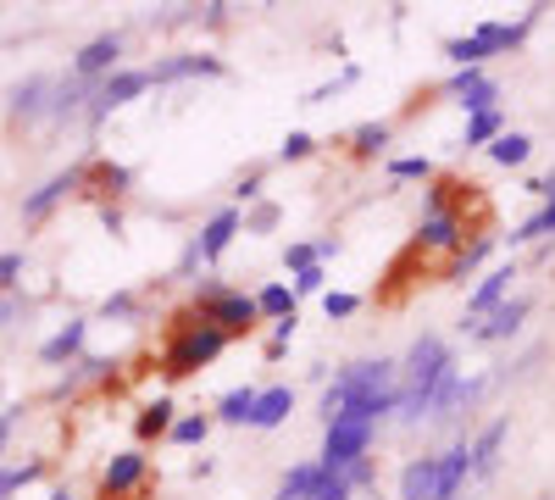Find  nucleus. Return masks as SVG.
<instances>
[{"instance_id": "nucleus-1", "label": "nucleus", "mask_w": 555, "mask_h": 500, "mask_svg": "<svg viewBox=\"0 0 555 500\" xmlns=\"http://www.w3.org/2000/svg\"><path fill=\"white\" fill-rule=\"evenodd\" d=\"M222 350H228V339H222L211 323H201L195 311H172V329H167V345H162V356H156V368H162V379L183 384V379L206 373Z\"/></svg>"}, {"instance_id": "nucleus-2", "label": "nucleus", "mask_w": 555, "mask_h": 500, "mask_svg": "<svg viewBox=\"0 0 555 500\" xmlns=\"http://www.w3.org/2000/svg\"><path fill=\"white\" fill-rule=\"evenodd\" d=\"M455 373V356H450V345L439 339V334H423L411 345V356H405V389H400V423H423V412H428V395L444 384Z\"/></svg>"}, {"instance_id": "nucleus-3", "label": "nucleus", "mask_w": 555, "mask_h": 500, "mask_svg": "<svg viewBox=\"0 0 555 500\" xmlns=\"http://www.w3.org/2000/svg\"><path fill=\"white\" fill-rule=\"evenodd\" d=\"M467 478H473V450H467V439H461V445L439 450V457L405 462V473H400V500H455Z\"/></svg>"}, {"instance_id": "nucleus-4", "label": "nucleus", "mask_w": 555, "mask_h": 500, "mask_svg": "<svg viewBox=\"0 0 555 500\" xmlns=\"http://www.w3.org/2000/svg\"><path fill=\"white\" fill-rule=\"evenodd\" d=\"M190 311L201 317V323H211L222 339H245V334H256V300L245 295V290H228V284H217V279H201L195 284V300H190Z\"/></svg>"}, {"instance_id": "nucleus-5", "label": "nucleus", "mask_w": 555, "mask_h": 500, "mask_svg": "<svg viewBox=\"0 0 555 500\" xmlns=\"http://www.w3.org/2000/svg\"><path fill=\"white\" fill-rule=\"evenodd\" d=\"M389 389H400L395 384V361H345L339 368V379L322 389V423H334L350 400H361V395H389Z\"/></svg>"}, {"instance_id": "nucleus-6", "label": "nucleus", "mask_w": 555, "mask_h": 500, "mask_svg": "<svg viewBox=\"0 0 555 500\" xmlns=\"http://www.w3.org/2000/svg\"><path fill=\"white\" fill-rule=\"evenodd\" d=\"M366 450H373V423L366 418H350V412H339L328 428H322V473H345L350 462H361Z\"/></svg>"}, {"instance_id": "nucleus-7", "label": "nucleus", "mask_w": 555, "mask_h": 500, "mask_svg": "<svg viewBox=\"0 0 555 500\" xmlns=\"http://www.w3.org/2000/svg\"><path fill=\"white\" fill-rule=\"evenodd\" d=\"M151 489V457L145 450H117V457L101 467L95 500H139Z\"/></svg>"}, {"instance_id": "nucleus-8", "label": "nucleus", "mask_w": 555, "mask_h": 500, "mask_svg": "<svg viewBox=\"0 0 555 500\" xmlns=\"http://www.w3.org/2000/svg\"><path fill=\"white\" fill-rule=\"evenodd\" d=\"M151 89V73L145 67H117L112 78H101L95 84V95H89V106H83V117L89 123H106L112 112H122L128 101H139Z\"/></svg>"}, {"instance_id": "nucleus-9", "label": "nucleus", "mask_w": 555, "mask_h": 500, "mask_svg": "<svg viewBox=\"0 0 555 500\" xmlns=\"http://www.w3.org/2000/svg\"><path fill=\"white\" fill-rule=\"evenodd\" d=\"M467 245V217L461 211H428L416 222V240H411V256H455Z\"/></svg>"}, {"instance_id": "nucleus-10", "label": "nucleus", "mask_w": 555, "mask_h": 500, "mask_svg": "<svg viewBox=\"0 0 555 500\" xmlns=\"http://www.w3.org/2000/svg\"><path fill=\"white\" fill-rule=\"evenodd\" d=\"M128 190H133V167H122L112 156H89L83 162V190L78 195H95L101 206H117Z\"/></svg>"}, {"instance_id": "nucleus-11", "label": "nucleus", "mask_w": 555, "mask_h": 500, "mask_svg": "<svg viewBox=\"0 0 555 500\" xmlns=\"http://www.w3.org/2000/svg\"><path fill=\"white\" fill-rule=\"evenodd\" d=\"M439 95H455V106L467 112V117H478V112H494V101H500V84L483 73V67H461Z\"/></svg>"}, {"instance_id": "nucleus-12", "label": "nucleus", "mask_w": 555, "mask_h": 500, "mask_svg": "<svg viewBox=\"0 0 555 500\" xmlns=\"http://www.w3.org/2000/svg\"><path fill=\"white\" fill-rule=\"evenodd\" d=\"M245 229V211L240 206H222V211H211L206 217V229L195 234V245H190V267L195 261H217L228 245H234V234Z\"/></svg>"}, {"instance_id": "nucleus-13", "label": "nucleus", "mask_w": 555, "mask_h": 500, "mask_svg": "<svg viewBox=\"0 0 555 500\" xmlns=\"http://www.w3.org/2000/svg\"><path fill=\"white\" fill-rule=\"evenodd\" d=\"M78 190H83V162H78V167H67V172H56V178H44V184L23 201V222H44L62 201H73Z\"/></svg>"}, {"instance_id": "nucleus-14", "label": "nucleus", "mask_w": 555, "mask_h": 500, "mask_svg": "<svg viewBox=\"0 0 555 500\" xmlns=\"http://www.w3.org/2000/svg\"><path fill=\"white\" fill-rule=\"evenodd\" d=\"M51 101H56V78H44V73L23 78V84L12 89V123H23V128L51 123Z\"/></svg>"}, {"instance_id": "nucleus-15", "label": "nucleus", "mask_w": 555, "mask_h": 500, "mask_svg": "<svg viewBox=\"0 0 555 500\" xmlns=\"http://www.w3.org/2000/svg\"><path fill=\"white\" fill-rule=\"evenodd\" d=\"M122 62V34H101V39H89L83 51L73 56V78L78 84H95V78H112Z\"/></svg>"}, {"instance_id": "nucleus-16", "label": "nucleus", "mask_w": 555, "mask_h": 500, "mask_svg": "<svg viewBox=\"0 0 555 500\" xmlns=\"http://www.w3.org/2000/svg\"><path fill=\"white\" fill-rule=\"evenodd\" d=\"M528 311H533V300L528 295H512V300H500L483 323H473V339H483V345H505L512 334H522V323H528Z\"/></svg>"}, {"instance_id": "nucleus-17", "label": "nucleus", "mask_w": 555, "mask_h": 500, "mask_svg": "<svg viewBox=\"0 0 555 500\" xmlns=\"http://www.w3.org/2000/svg\"><path fill=\"white\" fill-rule=\"evenodd\" d=\"M89 384H117V361H112V356H78L73 368H67V379H56L51 400H73V395H83Z\"/></svg>"}, {"instance_id": "nucleus-18", "label": "nucleus", "mask_w": 555, "mask_h": 500, "mask_svg": "<svg viewBox=\"0 0 555 500\" xmlns=\"http://www.w3.org/2000/svg\"><path fill=\"white\" fill-rule=\"evenodd\" d=\"M83 345H89V317H67V323L39 345V361L44 368H73V361L83 356Z\"/></svg>"}, {"instance_id": "nucleus-19", "label": "nucleus", "mask_w": 555, "mask_h": 500, "mask_svg": "<svg viewBox=\"0 0 555 500\" xmlns=\"http://www.w3.org/2000/svg\"><path fill=\"white\" fill-rule=\"evenodd\" d=\"M151 84H178V78H217L222 62L206 56V51H178V56H162L156 67H145Z\"/></svg>"}, {"instance_id": "nucleus-20", "label": "nucleus", "mask_w": 555, "mask_h": 500, "mask_svg": "<svg viewBox=\"0 0 555 500\" xmlns=\"http://www.w3.org/2000/svg\"><path fill=\"white\" fill-rule=\"evenodd\" d=\"M478 389H483V379H467V373L455 368V373L428 395V412H423V418H455L461 406H473V400H478Z\"/></svg>"}, {"instance_id": "nucleus-21", "label": "nucleus", "mask_w": 555, "mask_h": 500, "mask_svg": "<svg viewBox=\"0 0 555 500\" xmlns=\"http://www.w3.org/2000/svg\"><path fill=\"white\" fill-rule=\"evenodd\" d=\"M489 251H494V234H473L467 245H461L444 267H439V284H467L473 279V272L489 261Z\"/></svg>"}, {"instance_id": "nucleus-22", "label": "nucleus", "mask_w": 555, "mask_h": 500, "mask_svg": "<svg viewBox=\"0 0 555 500\" xmlns=\"http://www.w3.org/2000/svg\"><path fill=\"white\" fill-rule=\"evenodd\" d=\"M295 412V389L289 384H272V389H256V412H250V428H284Z\"/></svg>"}, {"instance_id": "nucleus-23", "label": "nucleus", "mask_w": 555, "mask_h": 500, "mask_svg": "<svg viewBox=\"0 0 555 500\" xmlns=\"http://www.w3.org/2000/svg\"><path fill=\"white\" fill-rule=\"evenodd\" d=\"M512 279H517V267H512V261H505V267H489V272H483V284L467 295V311H473V317H489L500 300H512Z\"/></svg>"}, {"instance_id": "nucleus-24", "label": "nucleus", "mask_w": 555, "mask_h": 500, "mask_svg": "<svg viewBox=\"0 0 555 500\" xmlns=\"http://www.w3.org/2000/svg\"><path fill=\"white\" fill-rule=\"evenodd\" d=\"M172 423H178V406H172L167 395H156L151 406H139L133 434H139V445H156V439H167V434H172Z\"/></svg>"}, {"instance_id": "nucleus-25", "label": "nucleus", "mask_w": 555, "mask_h": 500, "mask_svg": "<svg viewBox=\"0 0 555 500\" xmlns=\"http://www.w3.org/2000/svg\"><path fill=\"white\" fill-rule=\"evenodd\" d=\"M389 140H395L389 123H361V128L350 133V156H356V162H378V156L389 151Z\"/></svg>"}, {"instance_id": "nucleus-26", "label": "nucleus", "mask_w": 555, "mask_h": 500, "mask_svg": "<svg viewBox=\"0 0 555 500\" xmlns=\"http://www.w3.org/2000/svg\"><path fill=\"white\" fill-rule=\"evenodd\" d=\"M256 300V317H267V323H284V317H295V290L289 284H261Z\"/></svg>"}, {"instance_id": "nucleus-27", "label": "nucleus", "mask_w": 555, "mask_h": 500, "mask_svg": "<svg viewBox=\"0 0 555 500\" xmlns=\"http://www.w3.org/2000/svg\"><path fill=\"white\" fill-rule=\"evenodd\" d=\"M500 445H505V418H494L467 450H473V473H494V462H500Z\"/></svg>"}, {"instance_id": "nucleus-28", "label": "nucleus", "mask_w": 555, "mask_h": 500, "mask_svg": "<svg viewBox=\"0 0 555 500\" xmlns=\"http://www.w3.org/2000/svg\"><path fill=\"white\" fill-rule=\"evenodd\" d=\"M528 156H533V140L517 133V128H505L500 140L489 145V162H500V167H528Z\"/></svg>"}, {"instance_id": "nucleus-29", "label": "nucleus", "mask_w": 555, "mask_h": 500, "mask_svg": "<svg viewBox=\"0 0 555 500\" xmlns=\"http://www.w3.org/2000/svg\"><path fill=\"white\" fill-rule=\"evenodd\" d=\"M44 478V457H28V462H0V500H12L17 489H28V484H39Z\"/></svg>"}, {"instance_id": "nucleus-30", "label": "nucleus", "mask_w": 555, "mask_h": 500, "mask_svg": "<svg viewBox=\"0 0 555 500\" xmlns=\"http://www.w3.org/2000/svg\"><path fill=\"white\" fill-rule=\"evenodd\" d=\"M500 133H505V112L494 106V112H478V117H467V133H461V145H467V151H473V145H483V151H489V145L500 140Z\"/></svg>"}, {"instance_id": "nucleus-31", "label": "nucleus", "mask_w": 555, "mask_h": 500, "mask_svg": "<svg viewBox=\"0 0 555 500\" xmlns=\"http://www.w3.org/2000/svg\"><path fill=\"white\" fill-rule=\"evenodd\" d=\"M544 234H555V190H550L544 211H533L528 222H517V229H512V245H533V240H544Z\"/></svg>"}, {"instance_id": "nucleus-32", "label": "nucleus", "mask_w": 555, "mask_h": 500, "mask_svg": "<svg viewBox=\"0 0 555 500\" xmlns=\"http://www.w3.org/2000/svg\"><path fill=\"white\" fill-rule=\"evenodd\" d=\"M250 412H256V389H250V384L228 389V395L217 400V418H222V423H250Z\"/></svg>"}, {"instance_id": "nucleus-33", "label": "nucleus", "mask_w": 555, "mask_h": 500, "mask_svg": "<svg viewBox=\"0 0 555 500\" xmlns=\"http://www.w3.org/2000/svg\"><path fill=\"white\" fill-rule=\"evenodd\" d=\"M317 462H295L289 473H284V484H278V500H306L311 495V484H317Z\"/></svg>"}, {"instance_id": "nucleus-34", "label": "nucleus", "mask_w": 555, "mask_h": 500, "mask_svg": "<svg viewBox=\"0 0 555 500\" xmlns=\"http://www.w3.org/2000/svg\"><path fill=\"white\" fill-rule=\"evenodd\" d=\"M206 434H211V418H206V412H190V418L172 423L167 439H172V445H206Z\"/></svg>"}, {"instance_id": "nucleus-35", "label": "nucleus", "mask_w": 555, "mask_h": 500, "mask_svg": "<svg viewBox=\"0 0 555 500\" xmlns=\"http://www.w3.org/2000/svg\"><path fill=\"white\" fill-rule=\"evenodd\" d=\"M389 178H395V184H411V178H423V184H428L434 162H428V156H395V162H389Z\"/></svg>"}, {"instance_id": "nucleus-36", "label": "nucleus", "mask_w": 555, "mask_h": 500, "mask_svg": "<svg viewBox=\"0 0 555 500\" xmlns=\"http://www.w3.org/2000/svg\"><path fill=\"white\" fill-rule=\"evenodd\" d=\"M322 311H328V323H345V317L361 311V295H350V290H322Z\"/></svg>"}, {"instance_id": "nucleus-37", "label": "nucleus", "mask_w": 555, "mask_h": 500, "mask_svg": "<svg viewBox=\"0 0 555 500\" xmlns=\"http://www.w3.org/2000/svg\"><path fill=\"white\" fill-rule=\"evenodd\" d=\"M350 495H356V489H350L345 473H317V484H311L306 500H350Z\"/></svg>"}, {"instance_id": "nucleus-38", "label": "nucleus", "mask_w": 555, "mask_h": 500, "mask_svg": "<svg viewBox=\"0 0 555 500\" xmlns=\"http://www.w3.org/2000/svg\"><path fill=\"white\" fill-rule=\"evenodd\" d=\"M278 222H284V206H278V201H261L256 211H245V234H272Z\"/></svg>"}, {"instance_id": "nucleus-39", "label": "nucleus", "mask_w": 555, "mask_h": 500, "mask_svg": "<svg viewBox=\"0 0 555 500\" xmlns=\"http://www.w3.org/2000/svg\"><path fill=\"white\" fill-rule=\"evenodd\" d=\"M311 151H317V140L306 128H295V133H284V145H278V162H306Z\"/></svg>"}, {"instance_id": "nucleus-40", "label": "nucleus", "mask_w": 555, "mask_h": 500, "mask_svg": "<svg viewBox=\"0 0 555 500\" xmlns=\"http://www.w3.org/2000/svg\"><path fill=\"white\" fill-rule=\"evenodd\" d=\"M328 290V267H306V272H295V300L300 295H322Z\"/></svg>"}, {"instance_id": "nucleus-41", "label": "nucleus", "mask_w": 555, "mask_h": 500, "mask_svg": "<svg viewBox=\"0 0 555 500\" xmlns=\"http://www.w3.org/2000/svg\"><path fill=\"white\" fill-rule=\"evenodd\" d=\"M284 267H289V272H306V267H322V261H317V245H306V240H295V245H284Z\"/></svg>"}, {"instance_id": "nucleus-42", "label": "nucleus", "mask_w": 555, "mask_h": 500, "mask_svg": "<svg viewBox=\"0 0 555 500\" xmlns=\"http://www.w3.org/2000/svg\"><path fill=\"white\" fill-rule=\"evenodd\" d=\"M101 317H117V323H133V317H139V300L133 295H106V306H101Z\"/></svg>"}, {"instance_id": "nucleus-43", "label": "nucleus", "mask_w": 555, "mask_h": 500, "mask_svg": "<svg viewBox=\"0 0 555 500\" xmlns=\"http://www.w3.org/2000/svg\"><path fill=\"white\" fill-rule=\"evenodd\" d=\"M17 279H23V256L17 251H0V295H12Z\"/></svg>"}, {"instance_id": "nucleus-44", "label": "nucleus", "mask_w": 555, "mask_h": 500, "mask_svg": "<svg viewBox=\"0 0 555 500\" xmlns=\"http://www.w3.org/2000/svg\"><path fill=\"white\" fill-rule=\"evenodd\" d=\"M295 323H300V317H284V323H272V339H267V356H272V361L289 350V339H295Z\"/></svg>"}, {"instance_id": "nucleus-45", "label": "nucleus", "mask_w": 555, "mask_h": 500, "mask_svg": "<svg viewBox=\"0 0 555 500\" xmlns=\"http://www.w3.org/2000/svg\"><path fill=\"white\" fill-rule=\"evenodd\" d=\"M17 428H23V406H7V412H0V457H7V445H12Z\"/></svg>"}, {"instance_id": "nucleus-46", "label": "nucleus", "mask_w": 555, "mask_h": 500, "mask_svg": "<svg viewBox=\"0 0 555 500\" xmlns=\"http://www.w3.org/2000/svg\"><path fill=\"white\" fill-rule=\"evenodd\" d=\"M23 311H28V300H23L17 290H12V295H0V329H7V323H17Z\"/></svg>"}, {"instance_id": "nucleus-47", "label": "nucleus", "mask_w": 555, "mask_h": 500, "mask_svg": "<svg viewBox=\"0 0 555 500\" xmlns=\"http://www.w3.org/2000/svg\"><path fill=\"white\" fill-rule=\"evenodd\" d=\"M234 195H240V201H256V195H261V167L240 178V190H234Z\"/></svg>"}, {"instance_id": "nucleus-48", "label": "nucleus", "mask_w": 555, "mask_h": 500, "mask_svg": "<svg viewBox=\"0 0 555 500\" xmlns=\"http://www.w3.org/2000/svg\"><path fill=\"white\" fill-rule=\"evenodd\" d=\"M101 222H106V234H122V206H101Z\"/></svg>"}, {"instance_id": "nucleus-49", "label": "nucleus", "mask_w": 555, "mask_h": 500, "mask_svg": "<svg viewBox=\"0 0 555 500\" xmlns=\"http://www.w3.org/2000/svg\"><path fill=\"white\" fill-rule=\"evenodd\" d=\"M228 12H234V7H222V0H211V7H206V23L217 28V23H228Z\"/></svg>"}, {"instance_id": "nucleus-50", "label": "nucleus", "mask_w": 555, "mask_h": 500, "mask_svg": "<svg viewBox=\"0 0 555 500\" xmlns=\"http://www.w3.org/2000/svg\"><path fill=\"white\" fill-rule=\"evenodd\" d=\"M339 256V240H317V261H334Z\"/></svg>"}, {"instance_id": "nucleus-51", "label": "nucleus", "mask_w": 555, "mask_h": 500, "mask_svg": "<svg viewBox=\"0 0 555 500\" xmlns=\"http://www.w3.org/2000/svg\"><path fill=\"white\" fill-rule=\"evenodd\" d=\"M51 500H78V495H73L67 484H62V489H51Z\"/></svg>"}, {"instance_id": "nucleus-52", "label": "nucleus", "mask_w": 555, "mask_h": 500, "mask_svg": "<svg viewBox=\"0 0 555 500\" xmlns=\"http://www.w3.org/2000/svg\"><path fill=\"white\" fill-rule=\"evenodd\" d=\"M539 500H555V495H539Z\"/></svg>"}, {"instance_id": "nucleus-53", "label": "nucleus", "mask_w": 555, "mask_h": 500, "mask_svg": "<svg viewBox=\"0 0 555 500\" xmlns=\"http://www.w3.org/2000/svg\"><path fill=\"white\" fill-rule=\"evenodd\" d=\"M0 395H7V384H0Z\"/></svg>"}]
</instances>
